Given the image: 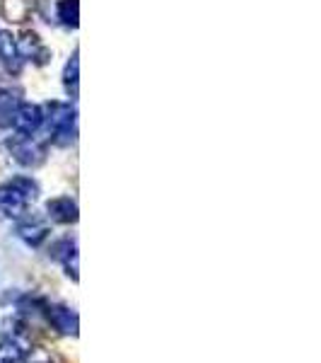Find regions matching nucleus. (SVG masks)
I'll use <instances>...</instances> for the list:
<instances>
[{"instance_id":"nucleus-7","label":"nucleus","mask_w":321,"mask_h":363,"mask_svg":"<svg viewBox=\"0 0 321 363\" xmlns=\"http://www.w3.org/2000/svg\"><path fill=\"white\" fill-rule=\"evenodd\" d=\"M46 211H49L51 220H56V223H75V220H78V206H75V201L68 196L51 199Z\"/></svg>"},{"instance_id":"nucleus-1","label":"nucleus","mask_w":321,"mask_h":363,"mask_svg":"<svg viewBox=\"0 0 321 363\" xmlns=\"http://www.w3.org/2000/svg\"><path fill=\"white\" fill-rule=\"evenodd\" d=\"M39 189L29 177H15L0 186V213L8 218H20L27 213V206L37 199Z\"/></svg>"},{"instance_id":"nucleus-14","label":"nucleus","mask_w":321,"mask_h":363,"mask_svg":"<svg viewBox=\"0 0 321 363\" xmlns=\"http://www.w3.org/2000/svg\"><path fill=\"white\" fill-rule=\"evenodd\" d=\"M17 102H15V95L8 90H0V116H10L15 112ZM10 124V121H8Z\"/></svg>"},{"instance_id":"nucleus-11","label":"nucleus","mask_w":321,"mask_h":363,"mask_svg":"<svg viewBox=\"0 0 321 363\" xmlns=\"http://www.w3.org/2000/svg\"><path fill=\"white\" fill-rule=\"evenodd\" d=\"M78 66H80V61H78V51H75L73 58H70L68 66H66V73H63V83H66V90L73 97H78Z\"/></svg>"},{"instance_id":"nucleus-4","label":"nucleus","mask_w":321,"mask_h":363,"mask_svg":"<svg viewBox=\"0 0 321 363\" xmlns=\"http://www.w3.org/2000/svg\"><path fill=\"white\" fill-rule=\"evenodd\" d=\"M10 153L15 155V160L20 165L34 167L44 160V143H39L34 136H20L17 133L15 138H10Z\"/></svg>"},{"instance_id":"nucleus-3","label":"nucleus","mask_w":321,"mask_h":363,"mask_svg":"<svg viewBox=\"0 0 321 363\" xmlns=\"http://www.w3.org/2000/svg\"><path fill=\"white\" fill-rule=\"evenodd\" d=\"M10 124H13V128L20 133V136H34V133H37L44 124L42 107L29 104V102L17 104L15 112L10 114Z\"/></svg>"},{"instance_id":"nucleus-9","label":"nucleus","mask_w":321,"mask_h":363,"mask_svg":"<svg viewBox=\"0 0 321 363\" xmlns=\"http://www.w3.org/2000/svg\"><path fill=\"white\" fill-rule=\"evenodd\" d=\"M0 61L10 70H20V51H17V42L10 32H0Z\"/></svg>"},{"instance_id":"nucleus-2","label":"nucleus","mask_w":321,"mask_h":363,"mask_svg":"<svg viewBox=\"0 0 321 363\" xmlns=\"http://www.w3.org/2000/svg\"><path fill=\"white\" fill-rule=\"evenodd\" d=\"M46 112H49V116H44V121L49 140H54L58 145H68L75 136V109L61 102H51Z\"/></svg>"},{"instance_id":"nucleus-10","label":"nucleus","mask_w":321,"mask_h":363,"mask_svg":"<svg viewBox=\"0 0 321 363\" xmlns=\"http://www.w3.org/2000/svg\"><path fill=\"white\" fill-rule=\"evenodd\" d=\"M58 20L68 27H78L80 20V3L78 0H58Z\"/></svg>"},{"instance_id":"nucleus-8","label":"nucleus","mask_w":321,"mask_h":363,"mask_svg":"<svg viewBox=\"0 0 321 363\" xmlns=\"http://www.w3.org/2000/svg\"><path fill=\"white\" fill-rule=\"evenodd\" d=\"M17 235L25 240L27 245L37 247V245H42L46 240V235H49V225H46L44 220H39V218L25 220V223H20V228H17Z\"/></svg>"},{"instance_id":"nucleus-13","label":"nucleus","mask_w":321,"mask_h":363,"mask_svg":"<svg viewBox=\"0 0 321 363\" xmlns=\"http://www.w3.org/2000/svg\"><path fill=\"white\" fill-rule=\"evenodd\" d=\"M63 262H66L68 277H73V281H78L80 274H78V247H75V245H70V247L66 250V255H63Z\"/></svg>"},{"instance_id":"nucleus-5","label":"nucleus","mask_w":321,"mask_h":363,"mask_svg":"<svg viewBox=\"0 0 321 363\" xmlns=\"http://www.w3.org/2000/svg\"><path fill=\"white\" fill-rule=\"evenodd\" d=\"M46 318H49L51 325L56 327L61 335H70V337H78V315L73 313L66 306H49L46 308Z\"/></svg>"},{"instance_id":"nucleus-12","label":"nucleus","mask_w":321,"mask_h":363,"mask_svg":"<svg viewBox=\"0 0 321 363\" xmlns=\"http://www.w3.org/2000/svg\"><path fill=\"white\" fill-rule=\"evenodd\" d=\"M3 10H5V15H8L10 22H22L27 17V3H25V0H5Z\"/></svg>"},{"instance_id":"nucleus-6","label":"nucleus","mask_w":321,"mask_h":363,"mask_svg":"<svg viewBox=\"0 0 321 363\" xmlns=\"http://www.w3.org/2000/svg\"><path fill=\"white\" fill-rule=\"evenodd\" d=\"M17 51H20L25 58H32L34 63H46L51 58L49 49L42 44V39L37 37L34 32H25L20 39V44H17Z\"/></svg>"}]
</instances>
